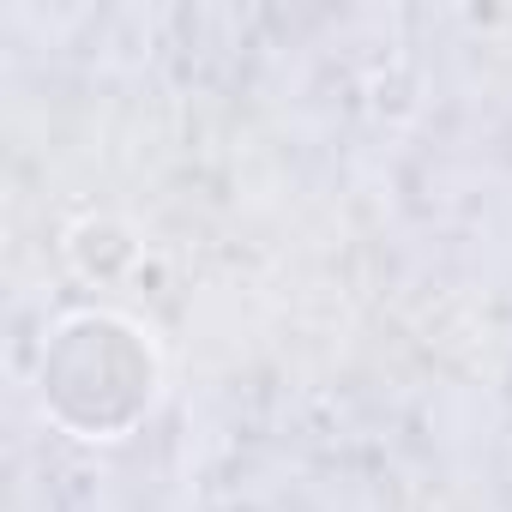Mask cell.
<instances>
[{
	"label": "cell",
	"mask_w": 512,
	"mask_h": 512,
	"mask_svg": "<svg viewBox=\"0 0 512 512\" xmlns=\"http://www.w3.org/2000/svg\"><path fill=\"white\" fill-rule=\"evenodd\" d=\"M157 392V362L145 338L115 314H79L55 332L43 356V410L79 440L127 434Z\"/></svg>",
	"instance_id": "obj_1"
}]
</instances>
